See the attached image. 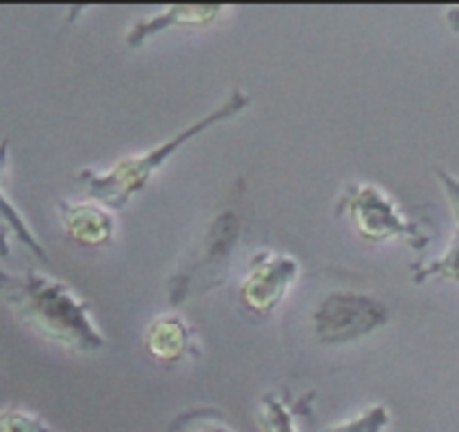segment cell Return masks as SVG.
Wrapping results in <instances>:
<instances>
[{
    "label": "cell",
    "mask_w": 459,
    "mask_h": 432,
    "mask_svg": "<svg viewBox=\"0 0 459 432\" xmlns=\"http://www.w3.org/2000/svg\"><path fill=\"white\" fill-rule=\"evenodd\" d=\"M298 410L290 408L289 401L277 394L262 396L257 405V423L262 432H299Z\"/></svg>",
    "instance_id": "obj_11"
},
{
    "label": "cell",
    "mask_w": 459,
    "mask_h": 432,
    "mask_svg": "<svg viewBox=\"0 0 459 432\" xmlns=\"http://www.w3.org/2000/svg\"><path fill=\"white\" fill-rule=\"evenodd\" d=\"M59 214L70 241L88 248L108 246L115 237V219L97 201H61Z\"/></svg>",
    "instance_id": "obj_7"
},
{
    "label": "cell",
    "mask_w": 459,
    "mask_h": 432,
    "mask_svg": "<svg viewBox=\"0 0 459 432\" xmlns=\"http://www.w3.org/2000/svg\"><path fill=\"white\" fill-rule=\"evenodd\" d=\"M338 212L350 216L354 230L368 241L403 239L414 250L430 244V232L423 230V221L408 219L378 185L350 183L340 194Z\"/></svg>",
    "instance_id": "obj_3"
},
{
    "label": "cell",
    "mask_w": 459,
    "mask_h": 432,
    "mask_svg": "<svg viewBox=\"0 0 459 432\" xmlns=\"http://www.w3.org/2000/svg\"><path fill=\"white\" fill-rule=\"evenodd\" d=\"M435 174L439 176L441 185H444L446 194H448L450 205H453V212H455V216H457V223H459V180L444 169H435Z\"/></svg>",
    "instance_id": "obj_16"
},
{
    "label": "cell",
    "mask_w": 459,
    "mask_h": 432,
    "mask_svg": "<svg viewBox=\"0 0 459 432\" xmlns=\"http://www.w3.org/2000/svg\"><path fill=\"white\" fill-rule=\"evenodd\" d=\"M237 239H239V221L232 212H223V214L212 223L210 232H207L205 241L198 248V257L194 259L192 266L187 271L174 275L169 284V302L180 304L187 298L196 293H207L214 289L219 281L214 275L223 272L225 262H228L230 253L235 248Z\"/></svg>",
    "instance_id": "obj_5"
},
{
    "label": "cell",
    "mask_w": 459,
    "mask_h": 432,
    "mask_svg": "<svg viewBox=\"0 0 459 432\" xmlns=\"http://www.w3.org/2000/svg\"><path fill=\"white\" fill-rule=\"evenodd\" d=\"M414 280L423 281L428 277H446V280L459 281V230L455 237L453 246L441 259H435L430 264H414Z\"/></svg>",
    "instance_id": "obj_13"
},
{
    "label": "cell",
    "mask_w": 459,
    "mask_h": 432,
    "mask_svg": "<svg viewBox=\"0 0 459 432\" xmlns=\"http://www.w3.org/2000/svg\"><path fill=\"white\" fill-rule=\"evenodd\" d=\"M299 262L290 255L259 250L248 262L244 280L239 286L241 304L250 313L271 315L299 277Z\"/></svg>",
    "instance_id": "obj_6"
},
{
    "label": "cell",
    "mask_w": 459,
    "mask_h": 432,
    "mask_svg": "<svg viewBox=\"0 0 459 432\" xmlns=\"http://www.w3.org/2000/svg\"><path fill=\"white\" fill-rule=\"evenodd\" d=\"M7 156H10V140H0V219L7 223L12 232L23 241V246H28L39 259L48 262L46 248L41 246V241L37 239V235L32 232V228L28 226V221L23 219L19 210H16L14 203L7 198L5 189H3V178H5V169H7Z\"/></svg>",
    "instance_id": "obj_10"
},
{
    "label": "cell",
    "mask_w": 459,
    "mask_h": 432,
    "mask_svg": "<svg viewBox=\"0 0 459 432\" xmlns=\"http://www.w3.org/2000/svg\"><path fill=\"white\" fill-rule=\"evenodd\" d=\"M250 101H253V97H250L248 92L241 91V88H235V91L230 92L216 108H212L207 116H203L201 120L192 122L189 126L180 129L178 134L171 135L169 140L160 143L158 147L147 149V151L143 153H131V156L120 158V160L106 171H77V180L86 187L88 196L95 198L97 203H101V205L108 207V210H122V207L129 205V201L135 194H140L149 183H152L153 176L162 169V165H165L180 147L192 143L194 138H198V135L205 134V131L214 129L221 122L239 116L246 106H250Z\"/></svg>",
    "instance_id": "obj_2"
},
{
    "label": "cell",
    "mask_w": 459,
    "mask_h": 432,
    "mask_svg": "<svg viewBox=\"0 0 459 432\" xmlns=\"http://www.w3.org/2000/svg\"><path fill=\"white\" fill-rule=\"evenodd\" d=\"M225 5H169L162 7L153 16L135 21L126 32L125 43L131 48H140L153 39L156 34L165 32L171 28H207L214 25L225 14Z\"/></svg>",
    "instance_id": "obj_8"
},
{
    "label": "cell",
    "mask_w": 459,
    "mask_h": 432,
    "mask_svg": "<svg viewBox=\"0 0 459 432\" xmlns=\"http://www.w3.org/2000/svg\"><path fill=\"white\" fill-rule=\"evenodd\" d=\"M390 410L383 403H374L365 408L363 412L356 414V417L333 423V426L325 428L322 432H383L390 426Z\"/></svg>",
    "instance_id": "obj_12"
},
{
    "label": "cell",
    "mask_w": 459,
    "mask_h": 432,
    "mask_svg": "<svg viewBox=\"0 0 459 432\" xmlns=\"http://www.w3.org/2000/svg\"><path fill=\"white\" fill-rule=\"evenodd\" d=\"M180 423H185V430L183 432H235L223 419L219 417H183Z\"/></svg>",
    "instance_id": "obj_15"
},
{
    "label": "cell",
    "mask_w": 459,
    "mask_h": 432,
    "mask_svg": "<svg viewBox=\"0 0 459 432\" xmlns=\"http://www.w3.org/2000/svg\"><path fill=\"white\" fill-rule=\"evenodd\" d=\"M7 235H10V228L5 223H0V257H7L10 255V241H7Z\"/></svg>",
    "instance_id": "obj_17"
},
{
    "label": "cell",
    "mask_w": 459,
    "mask_h": 432,
    "mask_svg": "<svg viewBox=\"0 0 459 432\" xmlns=\"http://www.w3.org/2000/svg\"><path fill=\"white\" fill-rule=\"evenodd\" d=\"M144 350L153 360L178 363L194 350V332L187 322L176 313L153 317L144 329Z\"/></svg>",
    "instance_id": "obj_9"
},
{
    "label": "cell",
    "mask_w": 459,
    "mask_h": 432,
    "mask_svg": "<svg viewBox=\"0 0 459 432\" xmlns=\"http://www.w3.org/2000/svg\"><path fill=\"white\" fill-rule=\"evenodd\" d=\"M390 322V308L378 298L356 290L329 293L313 313V329L322 345L360 341Z\"/></svg>",
    "instance_id": "obj_4"
},
{
    "label": "cell",
    "mask_w": 459,
    "mask_h": 432,
    "mask_svg": "<svg viewBox=\"0 0 459 432\" xmlns=\"http://www.w3.org/2000/svg\"><path fill=\"white\" fill-rule=\"evenodd\" d=\"M0 295L23 324L55 345L79 354L106 345L86 299L55 277L37 271L12 275L0 268Z\"/></svg>",
    "instance_id": "obj_1"
},
{
    "label": "cell",
    "mask_w": 459,
    "mask_h": 432,
    "mask_svg": "<svg viewBox=\"0 0 459 432\" xmlns=\"http://www.w3.org/2000/svg\"><path fill=\"white\" fill-rule=\"evenodd\" d=\"M0 432H52V428L28 410L5 408L0 410Z\"/></svg>",
    "instance_id": "obj_14"
}]
</instances>
